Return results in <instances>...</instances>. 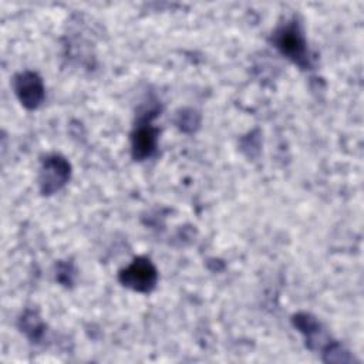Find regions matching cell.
<instances>
[{"instance_id": "1", "label": "cell", "mask_w": 364, "mask_h": 364, "mask_svg": "<svg viewBox=\"0 0 364 364\" xmlns=\"http://www.w3.org/2000/svg\"><path fill=\"white\" fill-rule=\"evenodd\" d=\"M273 44L283 55H286L300 68L309 70L311 67V57L307 43L297 20L293 18L280 26L273 34Z\"/></svg>"}, {"instance_id": "2", "label": "cell", "mask_w": 364, "mask_h": 364, "mask_svg": "<svg viewBox=\"0 0 364 364\" xmlns=\"http://www.w3.org/2000/svg\"><path fill=\"white\" fill-rule=\"evenodd\" d=\"M156 112V108H148L138 115L135 128L131 135V152L135 161L148 159L156 151L159 129L152 125V119Z\"/></svg>"}, {"instance_id": "3", "label": "cell", "mask_w": 364, "mask_h": 364, "mask_svg": "<svg viewBox=\"0 0 364 364\" xmlns=\"http://www.w3.org/2000/svg\"><path fill=\"white\" fill-rule=\"evenodd\" d=\"M118 279L125 287L131 290L149 293L156 284L158 272L149 259L136 257L119 272Z\"/></svg>"}, {"instance_id": "4", "label": "cell", "mask_w": 364, "mask_h": 364, "mask_svg": "<svg viewBox=\"0 0 364 364\" xmlns=\"http://www.w3.org/2000/svg\"><path fill=\"white\" fill-rule=\"evenodd\" d=\"M70 164L60 155H48L43 159L40 171V189L43 195H51L61 189L70 179Z\"/></svg>"}, {"instance_id": "5", "label": "cell", "mask_w": 364, "mask_h": 364, "mask_svg": "<svg viewBox=\"0 0 364 364\" xmlns=\"http://www.w3.org/2000/svg\"><path fill=\"white\" fill-rule=\"evenodd\" d=\"M13 88L21 105L28 109H36L44 100L43 80L33 71L18 73L13 80Z\"/></svg>"}, {"instance_id": "6", "label": "cell", "mask_w": 364, "mask_h": 364, "mask_svg": "<svg viewBox=\"0 0 364 364\" xmlns=\"http://www.w3.org/2000/svg\"><path fill=\"white\" fill-rule=\"evenodd\" d=\"M293 324L306 336V343L309 348L318 347L317 340H321V324L317 321L316 317L307 314V313H299L293 317Z\"/></svg>"}, {"instance_id": "7", "label": "cell", "mask_w": 364, "mask_h": 364, "mask_svg": "<svg viewBox=\"0 0 364 364\" xmlns=\"http://www.w3.org/2000/svg\"><path fill=\"white\" fill-rule=\"evenodd\" d=\"M20 327L21 331H24V334L31 338L33 341L38 340L43 333H44V324L41 321V318L37 316L36 311H26V314L20 318Z\"/></svg>"}]
</instances>
